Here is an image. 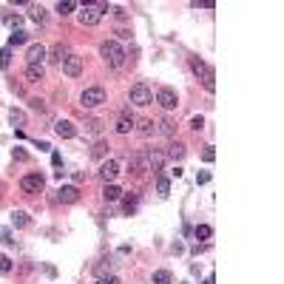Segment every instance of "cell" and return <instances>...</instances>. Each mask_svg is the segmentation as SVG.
<instances>
[{"label": "cell", "mask_w": 284, "mask_h": 284, "mask_svg": "<svg viewBox=\"0 0 284 284\" xmlns=\"http://www.w3.org/2000/svg\"><path fill=\"white\" fill-rule=\"evenodd\" d=\"M11 63V48L6 45V48H0V68H9Z\"/></svg>", "instance_id": "30"}, {"label": "cell", "mask_w": 284, "mask_h": 284, "mask_svg": "<svg viewBox=\"0 0 284 284\" xmlns=\"http://www.w3.org/2000/svg\"><path fill=\"white\" fill-rule=\"evenodd\" d=\"M122 207H125V213H134V210H136V196H134V193H131V196H125Z\"/></svg>", "instance_id": "33"}, {"label": "cell", "mask_w": 284, "mask_h": 284, "mask_svg": "<svg viewBox=\"0 0 284 284\" xmlns=\"http://www.w3.org/2000/svg\"><path fill=\"white\" fill-rule=\"evenodd\" d=\"M60 66H63V71H66L68 77H80V74H82V57L71 51V54H68L63 63H60Z\"/></svg>", "instance_id": "8"}, {"label": "cell", "mask_w": 284, "mask_h": 284, "mask_svg": "<svg viewBox=\"0 0 284 284\" xmlns=\"http://www.w3.org/2000/svg\"><path fill=\"white\" fill-rule=\"evenodd\" d=\"M128 165H131V170H134L136 176H142L145 170H151V165H148V154H134Z\"/></svg>", "instance_id": "11"}, {"label": "cell", "mask_w": 284, "mask_h": 284, "mask_svg": "<svg viewBox=\"0 0 284 284\" xmlns=\"http://www.w3.org/2000/svg\"><path fill=\"white\" fill-rule=\"evenodd\" d=\"M154 131H157V134H162V136H173V131H176V122L165 117V120H159V122H157V128H154Z\"/></svg>", "instance_id": "14"}, {"label": "cell", "mask_w": 284, "mask_h": 284, "mask_svg": "<svg viewBox=\"0 0 284 284\" xmlns=\"http://www.w3.org/2000/svg\"><path fill=\"white\" fill-rule=\"evenodd\" d=\"M9 120H11V125L17 128V125H26V114H23V111H17V108H14V111H9Z\"/></svg>", "instance_id": "27"}, {"label": "cell", "mask_w": 284, "mask_h": 284, "mask_svg": "<svg viewBox=\"0 0 284 284\" xmlns=\"http://www.w3.org/2000/svg\"><path fill=\"white\" fill-rule=\"evenodd\" d=\"M23 43H26V32H23V29L11 32V37H9V48H11V45H23Z\"/></svg>", "instance_id": "26"}, {"label": "cell", "mask_w": 284, "mask_h": 284, "mask_svg": "<svg viewBox=\"0 0 284 284\" xmlns=\"http://www.w3.org/2000/svg\"><path fill=\"white\" fill-rule=\"evenodd\" d=\"M202 159H204V162H213V159H216V151H213V148H204V151H202Z\"/></svg>", "instance_id": "39"}, {"label": "cell", "mask_w": 284, "mask_h": 284, "mask_svg": "<svg viewBox=\"0 0 284 284\" xmlns=\"http://www.w3.org/2000/svg\"><path fill=\"white\" fill-rule=\"evenodd\" d=\"M97 284H120V279H117V276H100Z\"/></svg>", "instance_id": "37"}, {"label": "cell", "mask_w": 284, "mask_h": 284, "mask_svg": "<svg viewBox=\"0 0 284 284\" xmlns=\"http://www.w3.org/2000/svg\"><path fill=\"white\" fill-rule=\"evenodd\" d=\"M11 157H14V159H26V151H23V148H14V151H11Z\"/></svg>", "instance_id": "41"}, {"label": "cell", "mask_w": 284, "mask_h": 284, "mask_svg": "<svg viewBox=\"0 0 284 284\" xmlns=\"http://www.w3.org/2000/svg\"><path fill=\"white\" fill-rule=\"evenodd\" d=\"M68 54H71V48H68V45H63V43H57L54 48H51V60H54V63H63Z\"/></svg>", "instance_id": "16"}, {"label": "cell", "mask_w": 284, "mask_h": 284, "mask_svg": "<svg viewBox=\"0 0 284 284\" xmlns=\"http://www.w3.org/2000/svg\"><path fill=\"white\" fill-rule=\"evenodd\" d=\"M170 282H173L170 270H157L154 273V284H170Z\"/></svg>", "instance_id": "23"}, {"label": "cell", "mask_w": 284, "mask_h": 284, "mask_svg": "<svg viewBox=\"0 0 284 284\" xmlns=\"http://www.w3.org/2000/svg\"><path fill=\"white\" fill-rule=\"evenodd\" d=\"M148 165H151V170H154V173H159V170H162V165H165V154L151 151V154H148Z\"/></svg>", "instance_id": "15"}, {"label": "cell", "mask_w": 284, "mask_h": 284, "mask_svg": "<svg viewBox=\"0 0 284 284\" xmlns=\"http://www.w3.org/2000/svg\"><path fill=\"white\" fill-rule=\"evenodd\" d=\"M20 188L26 193H40L45 188V179H43V173H26L20 179Z\"/></svg>", "instance_id": "6"}, {"label": "cell", "mask_w": 284, "mask_h": 284, "mask_svg": "<svg viewBox=\"0 0 284 284\" xmlns=\"http://www.w3.org/2000/svg\"><path fill=\"white\" fill-rule=\"evenodd\" d=\"M85 131H88V134H100L102 122H100V120H88V122H85Z\"/></svg>", "instance_id": "32"}, {"label": "cell", "mask_w": 284, "mask_h": 284, "mask_svg": "<svg viewBox=\"0 0 284 284\" xmlns=\"http://www.w3.org/2000/svg\"><path fill=\"white\" fill-rule=\"evenodd\" d=\"M57 11L66 17V14H71V11H74V3H71V0H66V3H57Z\"/></svg>", "instance_id": "34"}, {"label": "cell", "mask_w": 284, "mask_h": 284, "mask_svg": "<svg viewBox=\"0 0 284 284\" xmlns=\"http://www.w3.org/2000/svg\"><path fill=\"white\" fill-rule=\"evenodd\" d=\"M191 68H193V74H196V77H202V82H204V88H207V91L216 88V82H213V68H210V66H204L199 57H191Z\"/></svg>", "instance_id": "4"}, {"label": "cell", "mask_w": 284, "mask_h": 284, "mask_svg": "<svg viewBox=\"0 0 284 284\" xmlns=\"http://www.w3.org/2000/svg\"><path fill=\"white\" fill-rule=\"evenodd\" d=\"M26 60H29V66H43V60H45V48H43L40 43L29 45V51H26Z\"/></svg>", "instance_id": "10"}, {"label": "cell", "mask_w": 284, "mask_h": 284, "mask_svg": "<svg viewBox=\"0 0 284 284\" xmlns=\"http://www.w3.org/2000/svg\"><path fill=\"white\" fill-rule=\"evenodd\" d=\"M131 128H134V120H131L128 114H122V117L117 120V134H128Z\"/></svg>", "instance_id": "18"}, {"label": "cell", "mask_w": 284, "mask_h": 284, "mask_svg": "<svg viewBox=\"0 0 284 284\" xmlns=\"http://www.w3.org/2000/svg\"><path fill=\"white\" fill-rule=\"evenodd\" d=\"M26 80L29 82H40L43 80V66H29L26 68Z\"/></svg>", "instance_id": "20"}, {"label": "cell", "mask_w": 284, "mask_h": 284, "mask_svg": "<svg viewBox=\"0 0 284 284\" xmlns=\"http://www.w3.org/2000/svg\"><path fill=\"white\" fill-rule=\"evenodd\" d=\"M0 191H3V185H0Z\"/></svg>", "instance_id": "44"}, {"label": "cell", "mask_w": 284, "mask_h": 284, "mask_svg": "<svg viewBox=\"0 0 284 284\" xmlns=\"http://www.w3.org/2000/svg\"><path fill=\"white\" fill-rule=\"evenodd\" d=\"M111 267H114V261L111 259H102L94 270H97V276H105V273H111Z\"/></svg>", "instance_id": "29"}, {"label": "cell", "mask_w": 284, "mask_h": 284, "mask_svg": "<svg viewBox=\"0 0 284 284\" xmlns=\"http://www.w3.org/2000/svg\"><path fill=\"white\" fill-rule=\"evenodd\" d=\"M102 196H105V202H117V199L122 196V191H120L117 185H105V188H102Z\"/></svg>", "instance_id": "19"}, {"label": "cell", "mask_w": 284, "mask_h": 284, "mask_svg": "<svg viewBox=\"0 0 284 284\" xmlns=\"http://www.w3.org/2000/svg\"><path fill=\"white\" fill-rule=\"evenodd\" d=\"M29 17H32L34 23H43L45 20V9L43 6H32V9H29Z\"/></svg>", "instance_id": "25"}, {"label": "cell", "mask_w": 284, "mask_h": 284, "mask_svg": "<svg viewBox=\"0 0 284 284\" xmlns=\"http://www.w3.org/2000/svg\"><path fill=\"white\" fill-rule=\"evenodd\" d=\"M157 191H159V196H168V193H170V179L159 176V179H157Z\"/></svg>", "instance_id": "28"}, {"label": "cell", "mask_w": 284, "mask_h": 284, "mask_svg": "<svg viewBox=\"0 0 284 284\" xmlns=\"http://www.w3.org/2000/svg\"><path fill=\"white\" fill-rule=\"evenodd\" d=\"M54 131H57V136H63V139H71V136L77 134L74 122H68V120H57V122H54Z\"/></svg>", "instance_id": "13"}, {"label": "cell", "mask_w": 284, "mask_h": 284, "mask_svg": "<svg viewBox=\"0 0 284 284\" xmlns=\"http://www.w3.org/2000/svg\"><path fill=\"white\" fill-rule=\"evenodd\" d=\"M196 182H199V185H204V182H210V173H207V170H204V173H199V176H196Z\"/></svg>", "instance_id": "42"}, {"label": "cell", "mask_w": 284, "mask_h": 284, "mask_svg": "<svg viewBox=\"0 0 284 284\" xmlns=\"http://www.w3.org/2000/svg\"><path fill=\"white\" fill-rule=\"evenodd\" d=\"M11 225H14V227H26V225H29V213H26V210H14V213H11Z\"/></svg>", "instance_id": "22"}, {"label": "cell", "mask_w": 284, "mask_h": 284, "mask_svg": "<svg viewBox=\"0 0 284 284\" xmlns=\"http://www.w3.org/2000/svg\"><path fill=\"white\" fill-rule=\"evenodd\" d=\"M0 242H6V244H14V239H9V230H3V227H0Z\"/></svg>", "instance_id": "40"}, {"label": "cell", "mask_w": 284, "mask_h": 284, "mask_svg": "<svg viewBox=\"0 0 284 284\" xmlns=\"http://www.w3.org/2000/svg\"><path fill=\"white\" fill-rule=\"evenodd\" d=\"M102 102H105V88H100V85H91V88H85L80 94V105L82 108H97Z\"/></svg>", "instance_id": "3"}, {"label": "cell", "mask_w": 284, "mask_h": 284, "mask_svg": "<svg viewBox=\"0 0 284 284\" xmlns=\"http://www.w3.org/2000/svg\"><path fill=\"white\" fill-rule=\"evenodd\" d=\"M105 9H108V3H85L77 17H80L82 26H97V23L102 20V11Z\"/></svg>", "instance_id": "2"}, {"label": "cell", "mask_w": 284, "mask_h": 284, "mask_svg": "<svg viewBox=\"0 0 284 284\" xmlns=\"http://www.w3.org/2000/svg\"><path fill=\"white\" fill-rule=\"evenodd\" d=\"M193 236H196V239H210V236H213V227H210V225H196Z\"/></svg>", "instance_id": "24"}, {"label": "cell", "mask_w": 284, "mask_h": 284, "mask_svg": "<svg viewBox=\"0 0 284 284\" xmlns=\"http://www.w3.org/2000/svg\"><path fill=\"white\" fill-rule=\"evenodd\" d=\"M191 128H193V131H202V128H204V120H202V117H193V120H191Z\"/></svg>", "instance_id": "38"}, {"label": "cell", "mask_w": 284, "mask_h": 284, "mask_svg": "<svg viewBox=\"0 0 284 284\" xmlns=\"http://www.w3.org/2000/svg\"><path fill=\"white\" fill-rule=\"evenodd\" d=\"M100 54H102V60H105L111 68H120L125 63V57H128V54H125V48L117 43V40H105V43L100 45Z\"/></svg>", "instance_id": "1"}, {"label": "cell", "mask_w": 284, "mask_h": 284, "mask_svg": "<svg viewBox=\"0 0 284 284\" xmlns=\"http://www.w3.org/2000/svg\"><path fill=\"white\" fill-rule=\"evenodd\" d=\"M57 199H60V202H66V204H74L80 199V191L74 188V185H66V188H60V191H57Z\"/></svg>", "instance_id": "12"}, {"label": "cell", "mask_w": 284, "mask_h": 284, "mask_svg": "<svg viewBox=\"0 0 284 284\" xmlns=\"http://www.w3.org/2000/svg\"><path fill=\"white\" fill-rule=\"evenodd\" d=\"M105 154H108V142H105V139H97V142L91 145V157H94V159H102Z\"/></svg>", "instance_id": "17"}, {"label": "cell", "mask_w": 284, "mask_h": 284, "mask_svg": "<svg viewBox=\"0 0 284 284\" xmlns=\"http://www.w3.org/2000/svg\"><path fill=\"white\" fill-rule=\"evenodd\" d=\"M131 102L134 105H151L154 102V91L148 88L145 82H136V85H131Z\"/></svg>", "instance_id": "5"}, {"label": "cell", "mask_w": 284, "mask_h": 284, "mask_svg": "<svg viewBox=\"0 0 284 284\" xmlns=\"http://www.w3.org/2000/svg\"><path fill=\"white\" fill-rule=\"evenodd\" d=\"M11 273V259L9 256H0V276H9Z\"/></svg>", "instance_id": "31"}, {"label": "cell", "mask_w": 284, "mask_h": 284, "mask_svg": "<svg viewBox=\"0 0 284 284\" xmlns=\"http://www.w3.org/2000/svg\"><path fill=\"white\" fill-rule=\"evenodd\" d=\"M117 37H120V40H128V37H131V32H125V29H120V32H117Z\"/></svg>", "instance_id": "43"}, {"label": "cell", "mask_w": 284, "mask_h": 284, "mask_svg": "<svg viewBox=\"0 0 284 284\" xmlns=\"http://www.w3.org/2000/svg\"><path fill=\"white\" fill-rule=\"evenodd\" d=\"M139 134L151 136V134H154V122H151V120H142V122H139Z\"/></svg>", "instance_id": "36"}, {"label": "cell", "mask_w": 284, "mask_h": 284, "mask_svg": "<svg viewBox=\"0 0 284 284\" xmlns=\"http://www.w3.org/2000/svg\"><path fill=\"white\" fill-rule=\"evenodd\" d=\"M6 23L17 32V29H20V23H23V17H20V14H6Z\"/></svg>", "instance_id": "35"}, {"label": "cell", "mask_w": 284, "mask_h": 284, "mask_svg": "<svg viewBox=\"0 0 284 284\" xmlns=\"http://www.w3.org/2000/svg\"><path fill=\"white\" fill-rule=\"evenodd\" d=\"M117 176H120V162H117V159H105L100 165V179L105 182V185H114Z\"/></svg>", "instance_id": "7"}, {"label": "cell", "mask_w": 284, "mask_h": 284, "mask_svg": "<svg viewBox=\"0 0 284 284\" xmlns=\"http://www.w3.org/2000/svg\"><path fill=\"white\" fill-rule=\"evenodd\" d=\"M165 157L182 159V157H185V145H182V142H170V145H168V154H165Z\"/></svg>", "instance_id": "21"}, {"label": "cell", "mask_w": 284, "mask_h": 284, "mask_svg": "<svg viewBox=\"0 0 284 284\" xmlns=\"http://www.w3.org/2000/svg\"><path fill=\"white\" fill-rule=\"evenodd\" d=\"M157 102L165 108V111H173V108H176V102H179V97H176V91H173V88L165 85V88L157 91Z\"/></svg>", "instance_id": "9"}]
</instances>
